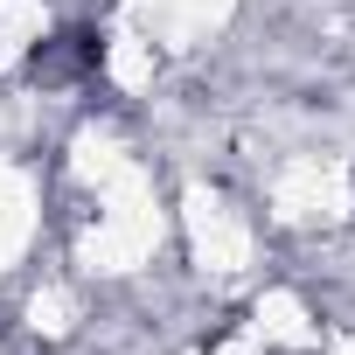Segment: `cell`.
Listing matches in <instances>:
<instances>
[]
</instances>
